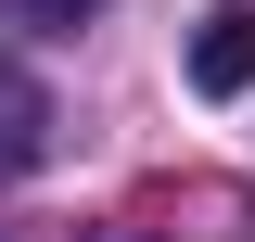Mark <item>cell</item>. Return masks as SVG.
Wrapping results in <instances>:
<instances>
[{
  "instance_id": "3957f363",
  "label": "cell",
  "mask_w": 255,
  "mask_h": 242,
  "mask_svg": "<svg viewBox=\"0 0 255 242\" xmlns=\"http://www.w3.org/2000/svg\"><path fill=\"white\" fill-rule=\"evenodd\" d=\"M13 13H38V26H90L102 0H13Z\"/></svg>"
},
{
  "instance_id": "6da1fadb",
  "label": "cell",
  "mask_w": 255,
  "mask_h": 242,
  "mask_svg": "<svg viewBox=\"0 0 255 242\" xmlns=\"http://www.w3.org/2000/svg\"><path fill=\"white\" fill-rule=\"evenodd\" d=\"M191 90H204V102L255 90V0H217V13L191 26Z\"/></svg>"
},
{
  "instance_id": "7a4b0ae2",
  "label": "cell",
  "mask_w": 255,
  "mask_h": 242,
  "mask_svg": "<svg viewBox=\"0 0 255 242\" xmlns=\"http://www.w3.org/2000/svg\"><path fill=\"white\" fill-rule=\"evenodd\" d=\"M38 153H51V90L26 64H0V179H26Z\"/></svg>"
},
{
  "instance_id": "277c9868",
  "label": "cell",
  "mask_w": 255,
  "mask_h": 242,
  "mask_svg": "<svg viewBox=\"0 0 255 242\" xmlns=\"http://www.w3.org/2000/svg\"><path fill=\"white\" fill-rule=\"evenodd\" d=\"M90 242H153V230H90Z\"/></svg>"
}]
</instances>
